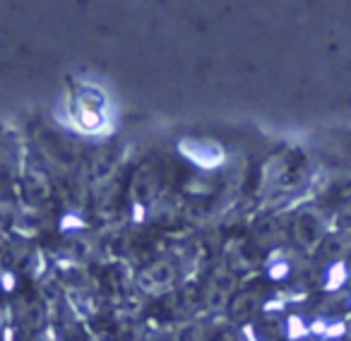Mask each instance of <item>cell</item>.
Instances as JSON below:
<instances>
[{
    "label": "cell",
    "instance_id": "6da1fadb",
    "mask_svg": "<svg viewBox=\"0 0 351 341\" xmlns=\"http://www.w3.org/2000/svg\"><path fill=\"white\" fill-rule=\"evenodd\" d=\"M176 279V264L171 262H156L149 264L145 272L140 274V288L149 293H159L173 283Z\"/></svg>",
    "mask_w": 351,
    "mask_h": 341
},
{
    "label": "cell",
    "instance_id": "7a4b0ae2",
    "mask_svg": "<svg viewBox=\"0 0 351 341\" xmlns=\"http://www.w3.org/2000/svg\"><path fill=\"white\" fill-rule=\"evenodd\" d=\"M231 293H234V279L219 272L210 281V286L205 288V305L210 307L212 312H219L221 307L229 305Z\"/></svg>",
    "mask_w": 351,
    "mask_h": 341
}]
</instances>
